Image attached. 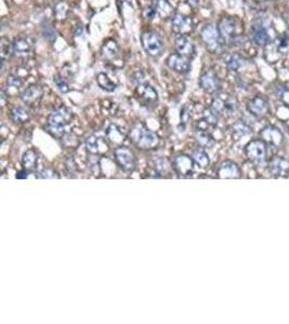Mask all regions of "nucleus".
<instances>
[{
    "instance_id": "1",
    "label": "nucleus",
    "mask_w": 289,
    "mask_h": 324,
    "mask_svg": "<svg viewBox=\"0 0 289 324\" xmlns=\"http://www.w3.org/2000/svg\"><path fill=\"white\" fill-rule=\"evenodd\" d=\"M70 120V111L65 107H59L50 112L46 129L50 134L61 139L65 136L67 124Z\"/></svg>"
},
{
    "instance_id": "2",
    "label": "nucleus",
    "mask_w": 289,
    "mask_h": 324,
    "mask_svg": "<svg viewBox=\"0 0 289 324\" xmlns=\"http://www.w3.org/2000/svg\"><path fill=\"white\" fill-rule=\"evenodd\" d=\"M130 136L132 137L135 144L141 149H153L159 143L158 136L141 122H137L132 126Z\"/></svg>"
},
{
    "instance_id": "3",
    "label": "nucleus",
    "mask_w": 289,
    "mask_h": 324,
    "mask_svg": "<svg viewBox=\"0 0 289 324\" xmlns=\"http://www.w3.org/2000/svg\"><path fill=\"white\" fill-rule=\"evenodd\" d=\"M201 38L209 52L217 53L220 51L223 40L220 36L218 26H215L214 24H206L201 32Z\"/></svg>"
},
{
    "instance_id": "4",
    "label": "nucleus",
    "mask_w": 289,
    "mask_h": 324,
    "mask_svg": "<svg viewBox=\"0 0 289 324\" xmlns=\"http://www.w3.org/2000/svg\"><path fill=\"white\" fill-rule=\"evenodd\" d=\"M245 154L258 166H264L267 158V146L263 139H252L245 147Z\"/></svg>"
},
{
    "instance_id": "5",
    "label": "nucleus",
    "mask_w": 289,
    "mask_h": 324,
    "mask_svg": "<svg viewBox=\"0 0 289 324\" xmlns=\"http://www.w3.org/2000/svg\"><path fill=\"white\" fill-rule=\"evenodd\" d=\"M144 51L152 58H158L164 51V42L156 32L147 31L141 36Z\"/></svg>"
},
{
    "instance_id": "6",
    "label": "nucleus",
    "mask_w": 289,
    "mask_h": 324,
    "mask_svg": "<svg viewBox=\"0 0 289 324\" xmlns=\"http://www.w3.org/2000/svg\"><path fill=\"white\" fill-rule=\"evenodd\" d=\"M114 157L116 164L119 166L123 171L131 173L137 168V159L135 153L129 148L124 146H119L114 150Z\"/></svg>"
},
{
    "instance_id": "7",
    "label": "nucleus",
    "mask_w": 289,
    "mask_h": 324,
    "mask_svg": "<svg viewBox=\"0 0 289 324\" xmlns=\"http://www.w3.org/2000/svg\"><path fill=\"white\" fill-rule=\"evenodd\" d=\"M213 108L218 115H233L237 109L236 98L230 94H218L211 103Z\"/></svg>"
},
{
    "instance_id": "8",
    "label": "nucleus",
    "mask_w": 289,
    "mask_h": 324,
    "mask_svg": "<svg viewBox=\"0 0 289 324\" xmlns=\"http://www.w3.org/2000/svg\"><path fill=\"white\" fill-rule=\"evenodd\" d=\"M171 28L173 33L179 35V36H186L189 33H192L194 24L189 17L181 13H175L171 18Z\"/></svg>"
},
{
    "instance_id": "9",
    "label": "nucleus",
    "mask_w": 289,
    "mask_h": 324,
    "mask_svg": "<svg viewBox=\"0 0 289 324\" xmlns=\"http://www.w3.org/2000/svg\"><path fill=\"white\" fill-rule=\"evenodd\" d=\"M218 30H219L223 42L231 44L236 39V22L233 18H222L218 23Z\"/></svg>"
},
{
    "instance_id": "10",
    "label": "nucleus",
    "mask_w": 289,
    "mask_h": 324,
    "mask_svg": "<svg viewBox=\"0 0 289 324\" xmlns=\"http://www.w3.org/2000/svg\"><path fill=\"white\" fill-rule=\"evenodd\" d=\"M172 169L180 176H188L193 173L195 162L187 154H178L172 160Z\"/></svg>"
},
{
    "instance_id": "11",
    "label": "nucleus",
    "mask_w": 289,
    "mask_h": 324,
    "mask_svg": "<svg viewBox=\"0 0 289 324\" xmlns=\"http://www.w3.org/2000/svg\"><path fill=\"white\" fill-rule=\"evenodd\" d=\"M167 65L172 70L180 74H186L191 69V61L187 56L182 55L180 53H172L168 56Z\"/></svg>"
},
{
    "instance_id": "12",
    "label": "nucleus",
    "mask_w": 289,
    "mask_h": 324,
    "mask_svg": "<svg viewBox=\"0 0 289 324\" xmlns=\"http://www.w3.org/2000/svg\"><path fill=\"white\" fill-rule=\"evenodd\" d=\"M200 86L208 93H216L220 89V81L214 70L208 69L202 74L200 78Z\"/></svg>"
},
{
    "instance_id": "13",
    "label": "nucleus",
    "mask_w": 289,
    "mask_h": 324,
    "mask_svg": "<svg viewBox=\"0 0 289 324\" xmlns=\"http://www.w3.org/2000/svg\"><path fill=\"white\" fill-rule=\"evenodd\" d=\"M247 109L256 118H262L269 112V102L262 95H257L248 102Z\"/></svg>"
},
{
    "instance_id": "14",
    "label": "nucleus",
    "mask_w": 289,
    "mask_h": 324,
    "mask_svg": "<svg viewBox=\"0 0 289 324\" xmlns=\"http://www.w3.org/2000/svg\"><path fill=\"white\" fill-rule=\"evenodd\" d=\"M260 135L266 144H269L273 147H279L284 142V135L283 133L279 131V129L275 128L273 125H266L260 131Z\"/></svg>"
},
{
    "instance_id": "15",
    "label": "nucleus",
    "mask_w": 289,
    "mask_h": 324,
    "mask_svg": "<svg viewBox=\"0 0 289 324\" xmlns=\"http://www.w3.org/2000/svg\"><path fill=\"white\" fill-rule=\"evenodd\" d=\"M242 175L241 169L233 161L227 160L222 162L218 169V176L220 179H239Z\"/></svg>"
},
{
    "instance_id": "16",
    "label": "nucleus",
    "mask_w": 289,
    "mask_h": 324,
    "mask_svg": "<svg viewBox=\"0 0 289 324\" xmlns=\"http://www.w3.org/2000/svg\"><path fill=\"white\" fill-rule=\"evenodd\" d=\"M42 95H44V89L38 86V84H32V86L23 91L21 98H22V101L25 104L32 106V105L37 104L41 100Z\"/></svg>"
},
{
    "instance_id": "17",
    "label": "nucleus",
    "mask_w": 289,
    "mask_h": 324,
    "mask_svg": "<svg viewBox=\"0 0 289 324\" xmlns=\"http://www.w3.org/2000/svg\"><path fill=\"white\" fill-rule=\"evenodd\" d=\"M269 169L273 175L286 178L289 175V161L284 158L275 157L270 161Z\"/></svg>"
},
{
    "instance_id": "18",
    "label": "nucleus",
    "mask_w": 289,
    "mask_h": 324,
    "mask_svg": "<svg viewBox=\"0 0 289 324\" xmlns=\"http://www.w3.org/2000/svg\"><path fill=\"white\" fill-rule=\"evenodd\" d=\"M251 37L253 42L258 46H265L269 44L270 35L267 28L263 24H253L251 27Z\"/></svg>"
},
{
    "instance_id": "19",
    "label": "nucleus",
    "mask_w": 289,
    "mask_h": 324,
    "mask_svg": "<svg viewBox=\"0 0 289 324\" xmlns=\"http://www.w3.org/2000/svg\"><path fill=\"white\" fill-rule=\"evenodd\" d=\"M86 149L90 153L101 154L107 152V150L109 149V145L105 142L104 138L92 135L86 139Z\"/></svg>"
},
{
    "instance_id": "20",
    "label": "nucleus",
    "mask_w": 289,
    "mask_h": 324,
    "mask_svg": "<svg viewBox=\"0 0 289 324\" xmlns=\"http://www.w3.org/2000/svg\"><path fill=\"white\" fill-rule=\"evenodd\" d=\"M13 54L17 58H27L32 54V44L26 38H17L13 41Z\"/></svg>"
},
{
    "instance_id": "21",
    "label": "nucleus",
    "mask_w": 289,
    "mask_h": 324,
    "mask_svg": "<svg viewBox=\"0 0 289 324\" xmlns=\"http://www.w3.org/2000/svg\"><path fill=\"white\" fill-rule=\"evenodd\" d=\"M137 95L144 103H155L158 100L157 91L150 84H139L137 87Z\"/></svg>"
},
{
    "instance_id": "22",
    "label": "nucleus",
    "mask_w": 289,
    "mask_h": 324,
    "mask_svg": "<svg viewBox=\"0 0 289 324\" xmlns=\"http://www.w3.org/2000/svg\"><path fill=\"white\" fill-rule=\"evenodd\" d=\"M174 47L178 53L187 56H193L195 53V48L191 40H188L185 36H178L174 40Z\"/></svg>"
},
{
    "instance_id": "23",
    "label": "nucleus",
    "mask_w": 289,
    "mask_h": 324,
    "mask_svg": "<svg viewBox=\"0 0 289 324\" xmlns=\"http://www.w3.org/2000/svg\"><path fill=\"white\" fill-rule=\"evenodd\" d=\"M152 6L155 9V12H156V14L160 19L172 18L173 9L167 0H154L152 3Z\"/></svg>"
},
{
    "instance_id": "24",
    "label": "nucleus",
    "mask_w": 289,
    "mask_h": 324,
    "mask_svg": "<svg viewBox=\"0 0 289 324\" xmlns=\"http://www.w3.org/2000/svg\"><path fill=\"white\" fill-rule=\"evenodd\" d=\"M119 54V49L116 44V41L114 40H108L105 41V44L102 47V56L103 59L108 60V61H113L118 58Z\"/></svg>"
},
{
    "instance_id": "25",
    "label": "nucleus",
    "mask_w": 289,
    "mask_h": 324,
    "mask_svg": "<svg viewBox=\"0 0 289 324\" xmlns=\"http://www.w3.org/2000/svg\"><path fill=\"white\" fill-rule=\"evenodd\" d=\"M107 136L113 143H121L126 137V133L123 128L117 124H111L107 130Z\"/></svg>"
},
{
    "instance_id": "26",
    "label": "nucleus",
    "mask_w": 289,
    "mask_h": 324,
    "mask_svg": "<svg viewBox=\"0 0 289 324\" xmlns=\"http://www.w3.org/2000/svg\"><path fill=\"white\" fill-rule=\"evenodd\" d=\"M195 138L202 147H207V148H211L215 145V139L213 135L210 134L208 130H201L196 129L195 133Z\"/></svg>"
},
{
    "instance_id": "27",
    "label": "nucleus",
    "mask_w": 289,
    "mask_h": 324,
    "mask_svg": "<svg viewBox=\"0 0 289 324\" xmlns=\"http://www.w3.org/2000/svg\"><path fill=\"white\" fill-rule=\"evenodd\" d=\"M10 119L14 123H25L30 119V114L23 107H14L10 110Z\"/></svg>"
},
{
    "instance_id": "28",
    "label": "nucleus",
    "mask_w": 289,
    "mask_h": 324,
    "mask_svg": "<svg viewBox=\"0 0 289 324\" xmlns=\"http://www.w3.org/2000/svg\"><path fill=\"white\" fill-rule=\"evenodd\" d=\"M38 158H39L38 153L33 149L25 151L23 154L22 162H23V166L26 170H30V171L34 170L38 164Z\"/></svg>"
},
{
    "instance_id": "29",
    "label": "nucleus",
    "mask_w": 289,
    "mask_h": 324,
    "mask_svg": "<svg viewBox=\"0 0 289 324\" xmlns=\"http://www.w3.org/2000/svg\"><path fill=\"white\" fill-rule=\"evenodd\" d=\"M195 162V165H197L201 168H207L209 166V157L207 152L204 150L203 148H197L192 152L191 156Z\"/></svg>"
},
{
    "instance_id": "30",
    "label": "nucleus",
    "mask_w": 289,
    "mask_h": 324,
    "mask_svg": "<svg viewBox=\"0 0 289 324\" xmlns=\"http://www.w3.org/2000/svg\"><path fill=\"white\" fill-rule=\"evenodd\" d=\"M97 82L99 84V87L103 89L104 91H108V92H113V91L116 90V84L111 80V78L107 74L104 73H100L97 76Z\"/></svg>"
},
{
    "instance_id": "31",
    "label": "nucleus",
    "mask_w": 289,
    "mask_h": 324,
    "mask_svg": "<svg viewBox=\"0 0 289 324\" xmlns=\"http://www.w3.org/2000/svg\"><path fill=\"white\" fill-rule=\"evenodd\" d=\"M225 64H227L228 69H230L231 72H237L239 68H242L245 64V61L242 58L241 55L238 54H232L225 61Z\"/></svg>"
},
{
    "instance_id": "32",
    "label": "nucleus",
    "mask_w": 289,
    "mask_h": 324,
    "mask_svg": "<svg viewBox=\"0 0 289 324\" xmlns=\"http://www.w3.org/2000/svg\"><path fill=\"white\" fill-rule=\"evenodd\" d=\"M13 53V44L7 39V38H2V41H0V55H2V60L5 63L7 60H9L11 54Z\"/></svg>"
},
{
    "instance_id": "33",
    "label": "nucleus",
    "mask_w": 289,
    "mask_h": 324,
    "mask_svg": "<svg viewBox=\"0 0 289 324\" xmlns=\"http://www.w3.org/2000/svg\"><path fill=\"white\" fill-rule=\"evenodd\" d=\"M250 133V129L247 124L243 122H237L233 126V132H232V135H233L234 139H241L242 137L248 135Z\"/></svg>"
},
{
    "instance_id": "34",
    "label": "nucleus",
    "mask_w": 289,
    "mask_h": 324,
    "mask_svg": "<svg viewBox=\"0 0 289 324\" xmlns=\"http://www.w3.org/2000/svg\"><path fill=\"white\" fill-rule=\"evenodd\" d=\"M171 167H172V164H170L167 158H158L157 160H155V170H156L159 174L168 173Z\"/></svg>"
},
{
    "instance_id": "35",
    "label": "nucleus",
    "mask_w": 289,
    "mask_h": 324,
    "mask_svg": "<svg viewBox=\"0 0 289 324\" xmlns=\"http://www.w3.org/2000/svg\"><path fill=\"white\" fill-rule=\"evenodd\" d=\"M218 118L219 115L211 107L204 111V120H206L210 125H215L218 122Z\"/></svg>"
},
{
    "instance_id": "36",
    "label": "nucleus",
    "mask_w": 289,
    "mask_h": 324,
    "mask_svg": "<svg viewBox=\"0 0 289 324\" xmlns=\"http://www.w3.org/2000/svg\"><path fill=\"white\" fill-rule=\"evenodd\" d=\"M7 83H8L9 87L19 90L21 87H23L24 80H23V78H21V77H19V76L11 75V76L8 77V80H7Z\"/></svg>"
},
{
    "instance_id": "37",
    "label": "nucleus",
    "mask_w": 289,
    "mask_h": 324,
    "mask_svg": "<svg viewBox=\"0 0 289 324\" xmlns=\"http://www.w3.org/2000/svg\"><path fill=\"white\" fill-rule=\"evenodd\" d=\"M68 9H67V6L65 3H59L55 7V16L59 20L60 19H64L66 17V13H67Z\"/></svg>"
},
{
    "instance_id": "38",
    "label": "nucleus",
    "mask_w": 289,
    "mask_h": 324,
    "mask_svg": "<svg viewBox=\"0 0 289 324\" xmlns=\"http://www.w3.org/2000/svg\"><path fill=\"white\" fill-rule=\"evenodd\" d=\"M38 178L50 180V179H59L60 176L55 171H53L52 169H44V170L40 171V173H38Z\"/></svg>"
},
{
    "instance_id": "39",
    "label": "nucleus",
    "mask_w": 289,
    "mask_h": 324,
    "mask_svg": "<svg viewBox=\"0 0 289 324\" xmlns=\"http://www.w3.org/2000/svg\"><path fill=\"white\" fill-rule=\"evenodd\" d=\"M53 80H54V83L56 84V87H58V89L61 91V92H63V93L68 92V90H69L68 84L66 83V81L64 79L62 78V77L55 76Z\"/></svg>"
},
{
    "instance_id": "40",
    "label": "nucleus",
    "mask_w": 289,
    "mask_h": 324,
    "mask_svg": "<svg viewBox=\"0 0 289 324\" xmlns=\"http://www.w3.org/2000/svg\"><path fill=\"white\" fill-rule=\"evenodd\" d=\"M156 16L157 14H156V12H155V9L153 8L152 5L147 6L142 12V17H143L144 21H152L155 19V17Z\"/></svg>"
},
{
    "instance_id": "41",
    "label": "nucleus",
    "mask_w": 289,
    "mask_h": 324,
    "mask_svg": "<svg viewBox=\"0 0 289 324\" xmlns=\"http://www.w3.org/2000/svg\"><path fill=\"white\" fill-rule=\"evenodd\" d=\"M275 45L277 47L278 51H285V50H287L288 47H289V39L287 37H284V36H281L280 38L278 37L276 42H275Z\"/></svg>"
},
{
    "instance_id": "42",
    "label": "nucleus",
    "mask_w": 289,
    "mask_h": 324,
    "mask_svg": "<svg viewBox=\"0 0 289 324\" xmlns=\"http://www.w3.org/2000/svg\"><path fill=\"white\" fill-rule=\"evenodd\" d=\"M278 97L280 98L281 101H283L286 105H289V91L287 90H284V91H281V92L279 93Z\"/></svg>"
},
{
    "instance_id": "43",
    "label": "nucleus",
    "mask_w": 289,
    "mask_h": 324,
    "mask_svg": "<svg viewBox=\"0 0 289 324\" xmlns=\"http://www.w3.org/2000/svg\"><path fill=\"white\" fill-rule=\"evenodd\" d=\"M30 178H31V172H30V170L19 172L17 174V179H30Z\"/></svg>"
},
{
    "instance_id": "44",
    "label": "nucleus",
    "mask_w": 289,
    "mask_h": 324,
    "mask_svg": "<svg viewBox=\"0 0 289 324\" xmlns=\"http://www.w3.org/2000/svg\"><path fill=\"white\" fill-rule=\"evenodd\" d=\"M287 125H288V126H289V121H288V122H287Z\"/></svg>"
},
{
    "instance_id": "45",
    "label": "nucleus",
    "mask_w": 289,
    "mask_h": 324,
    "mask_svg": "<svg viewBox=\"0 0 289 324\" xmlns=\"http://www.w3.org/2000/svg\"><path fill=\"white\" fill-rule=\"evenodd\" d=\"M288 3H289V0H288Z\"/></svg>"
}]
</instances>
